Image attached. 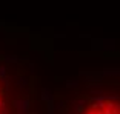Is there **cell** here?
Listing matches in <instances>:
<instances>
[{"label":"cell","mask_w":120,"mask_h":114,"mask_svg":"<svg viewBox=\"0 0 120 114\" xmlns=\"http://www.w3.org/2000/svg\"><path fill=\"white\" fill-rule=\"evenodd\" d=\"M72 114H120V96H91L75 105Z\"/></svg>","instance_id":"obj_1"},{"label":"cell","mask_w":120,"mask_h":114,"mask_svg":"<svg viewBox=\"0 0 120 114\" xmlns=\"http://www.w3.org/2000/svg\"><path fill=\"white\" fill-rule=\"evenodd\" d=\"M0 114H23L15 99L11 96L6 83L0 79Z\"/></svg>","instance_id":"obj_2"}]
</instances>
